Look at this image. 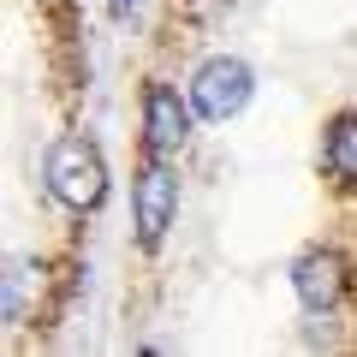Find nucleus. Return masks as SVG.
Segmentation results:
<instances>
[{
	"instance_id": "0eeeda50",
	"label": "nucleus",
	"mask_w": 357,
	"mask_h": 357,
	"mask_svg": "<svg viewBox=\"0 0 357 357\" xmlns=\"http://www.w3.org/2000/svg\"><path fill=\"white\" fill-rule=\"evenodd\" d=\"M321 173H328L340 191L357 185V114H351V107L333 114L328 131H321Z\"/></svg>"
},
{
	"instance_id": "423d86ee",
	"label": "nucleus",
	"mask_w": 357,
	"mask_h": 357,
	"mask_svg": "<svg viewBox=\"0 0 357 357\" xmlns=\"http://www.w3.org/2000/svg\"><path fill=\"white\" fill-rule=\"evenodd\" d=\"M42 304V262L0 256V328H24Z\"/></svg>"
},
{
	"instance_id": "39448f33",
	"label": "nucleus",
	"mask_w": 357,
	"mask_h": 357,
	"mask_svg": "<svg viewBox=\"0 0 357 357\" xmlns=\"http://www.w3.org/2000/svg\"><path fill=\"white\" fill-rule=\"evenodd\" d=\"M345 286H351V268L340 250H304L292 262V292L310 316H333L345 304Z\"/></svg>"
},
{
	"instance_id": "f03ea898",
	"label": "nucleus",
	"mask_w": 357,
	"mask_h": 357,
	"mask_svg": "<svg viewBox=\"0 0 357 357\" xmlns=\"http://www.w3.org/2000/svg\"><path fill=\"white\" fill-rule=\"evenodd\" d=\"M256 96V72L238 60V54H215V60H203L191 72V119H208V126H227V119H238L244 107H250Z\"/></svg>"
},
{
	"instance_id": "20e7f679",
	"label": "nucleus",
	"mask_w": 357,
	"mask_h": 357,
	"mask_svg": "<svg viewBox=\"0 0 357 357\" xmlns=\"http://www.w3.org/2000/svg\"><path fill=\"white\" fill-rule=\"evenodd\" d=\"M185 143H191V102H185L167 77H149V84H143V149L161 155V161H173Z\"/></svg>"
},
{
	"instance_id": "6e6552de",
	"label": "nucleus",
	"mask_w": 357,
	"mask_h": 357,
	"mask_svg": "<svg viewBox=\"0 0 357 357\" xmlns=\"http://www.w3.org/2000/svg\"><path fill=\"white\" fill-rule=\"evenodd\" d=\"M107 6H114V13H119V18H126V13H131V6H137V0H107Z\"/></svg>"
},
{
	"instance_id": "f257e3e1",
	"label": "nucleus",
	"mask_w": 357,
	"mask_h": 357,
	"mask_svg": "<svg viewBox=\"0 0 357 357\" xmlns=\"http://www.w3.org/2000/svg\"><path fill=\"white\" fill-rule=\"evenodd\" d=\"M42 185L60 208L72 215H96L107 197V161L102 149L84 137V131H66V137L48 143V161H42Z\"/></svg>"
},
{
	"instance_id": "7ed1b4c3",
	"label": "nucleus",
	"mask_w": 357,
	"mask_h": 357,
	"mask_svg": "<svg viewBox=\"0 0 357 357\" xmlns=\"http://www.w3.org/2000/svg\"><path fill=\"white\" fill-rule=\"evenodd\" d=\"M173 220H178V173H173V161L149 155L131 173V227H137V244L143 250H161Z\"/></svg>"
}]
</instances>
